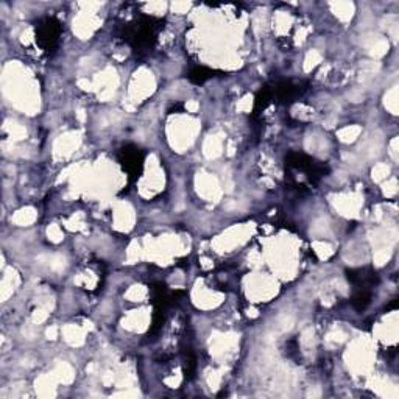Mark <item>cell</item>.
Listing matches in <instances>:
<instances>
[{
	"label": "cell",
	"instance_id": "obj_5",
	"mask_svg": "<svg viewBox=\"0 0 399 399\" xmlns=\"http://www.w3.org/2000/svg\"><path fill=\"white\" fill-rule=\"evenodd\" d=\"M306 85L295 81H279L273 86V98L279 100L282 103H292L296 98L306 93Z\"/></svg>",
	"mask_w": 399,
	"mask_h": 399
},
{
	"label": "cell",
	"instance_id": "obj_8",
	"mask_svg": "<svg viewBox=\"0 0 399 399\" xmlns=\"http://www.w3.org/2000/svg\"><path fill=\"white\" fill-rule=\"evenodd\" d=\"M215 73H219L217 71H212L209 68H204V66H197L192 71L187 73V78L194 83V85H203L207 80H211L215 77Z\"/></svg>",
	"mask_w": 399,
	"mask_h": 399
},
{
	"label": "cell",
	"instance_id": "obj_4",
	"mask_svg": "<svg viewBox=\"0 0 399 399\" xmlns=\"http://www.w3.org/2000/svg\"><path fill=\"white\" fill-rule=\"evenodd\" d=\"M63 31L61 22L55 18H44L36 24V43L46 52H52L58 46Z\"/></svg>",
	"mask_w": 399,
	"mask_h": 399
},
{
	"label": "cell",
	"instance_id": "obj_6",
	"mask_svg": "<svg viewBox=\"0 0 399 399\" xmlns=\"http://www.w3.org/2000/svg\"><path fill=\"white\" fill-rule=\"evenodd\" d=\"M346 278L354 286V289H368L373 290V287L378 286L379 278L378 273L370 267L365 269H356V270H348Z\"/></svg>",
	"mask_w": 399,
	"mask_h": 399
},
{
	"label": "cell",
	"instance_id": "obj_1",
	"mask_svg": "<svg viewBox=\"0 0 399 399\" xmlns=\"http://www.w3.org/2000/svg\"><path fill=\"white\" fill-rule=\"evenodd\" d=\"M162 28V21L152 16H139L138 19L123 25L120 28V38L130 44L135 52H144L153 46L157 31Z\"/></svg>",
	"mask_w": 399,
	"mask_h": 399
},
{
	"label": "cell",
	"instance_id": "obj_2",
	"mask_svg": "<svg viewBox=\"0 0 399 399\" xmlns=\"http://www.w3.org/2000/svg\"><path fill=\"white\" fill-rule=\"evenodd\" d=\"M286 167L289 170H298L301 172L307 181L311 185H317V182L326 177V173L329 172V167L326 164L315 161L314 157L307 156L304 153H289L286 156Z\"/></svg>",
	"mask_w": 399,
	"mask_h": 399
},
{
	"label": "cell",
	"instance_id": "obj_3",
	"mask_svg": "<svg viewBox=\"0 0 399 399\" xmlns=\"http://www.w3.org/2000/svg\"><path fill=\"white\" fill-rule=\"evenodd\" d=\"M144 157L145 153L139 147L128 144L120 148L119 162L122 164L123 170L128 173V181L135 182L144 169Z\"/></svg>",
	"mask_w": 399,
	"mask_h": 399
},
{
	"label": "cell",
	"instance_id": "obj_7",
	"mask_svg": "<svg viewBox=\"0 0 399 399\" xmlns=\"http://www.w3.org/2000/svg\"><path fill=\"white\" fill-rule=\"evenodd\" d=\"M371 296H373V290L368 289H354V294L351 298V303L354 306L356 311H365L371 303Z\"/></svg>",
	"mask_w": 399,
	"mask_h": 399
}]
</instances>
